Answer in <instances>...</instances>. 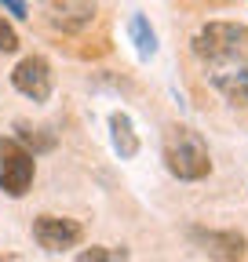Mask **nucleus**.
I'll return each instance as SVG.
<instances>
[{
    "mask_svg": "<svg viewBox=\"0 0 248 262\" xmlns=\"http://www.w3.org/2000/svg\"><path fill=\"white\" fill-rule=\"evenodd\" d=\"M164 168L182 182H201L212 171L208 146L194 127H186V124L168 127V135H164Z\"/></svg>",
    "mask_w": 248,
    "mask_h": 262,
    "instance_id": "1",
    "label": "nucleus"
},
{
    "mask_svg": "<svg viewBox=\"0 0 248 262\" xmlns=\"http://www.w3.org/2000/svg\"><path fill=\"white\" fill-rule=\"evenodd\" d=\"M194 55L212 66L234 62V58L248 55V29L241 22H208L194 37Z\"/></svg>",
    "mask_w": 248,
    "mask_h": 262,
    "instance_id": "2",
    "label": "nucleus"
},
{
    "mask_svg": "<svg viewBox=\"0 0 248 262\" xmlns=\"http://www.w3.org/2000/svg\"><path fill=\"white\" fill-rule=\"evenodd\" d=\"M37 175V160L29 149H22L15 139H0V193L26 196Z\"/></svg>",
    "mask_w": 248,
    "mask_h": 262,
    "instance_id": "3",
    "label": "nucleus"
},
{
    "mask_svg": "<svg viewBox=\"0 0 248 262\" xmlns=\"http://www.w3.org/2000/svg\"><path fill=\"white\" fill-rule=\"evenodd\" d=\"M11 84H15L18 95L29 98V102H48V98H51V84H55L48 58H40V55L22 58L15 70H11Z\"/></svg>",
    "mask_w": 248,
    "mask_h": 262,
    "instance_id": "4",
    "label": "nucleus"
},
{
    "mask_svg": "<svg viewBox=\"0 0 248 262\" xmlns=\"http://www.w3.org/2000/svg\"><path fill=\"white\" fill-rule=\"evenodd\" d=\"M33 241H37L44 251L58 255V251H70V248H77V244L84 241V226L73 222V219L40 215V219L33 222Z\"/></svg>",
    "mask_w": 248,
    "mask_h": 262,
    "instance_id": "5",
    "label": "nucleus"
},
{
    "mask_svg": "<svg viewBox=\"0 0 248 262\" xmlns=\"http://www.w3.org/2000/svg\"><path fill=\"white\" fill-rule=\"evenodd\" d=\"M190 241L215 258H241L244 255V237L230 233V229H190Z\"/></svg>",
    "mask_w": 248,
    "mask_h": 262,
    "instance_id": "6",
    "label": "nucleus"
},
{
    "mask_svg": "<svg viewBox=\"0 0 248 262\" xmlns=\"http://www.w3.org/2000/svg\"><path fill=\"white\" fill-rule=\"evenodd\" d=\"M223 66H230V70L212 73V84L219 88L230 102H244L248 106V55H241L234 62H223Z\"/></svg>",
    "mask_w": 248,
    "mask_h": 262,
    "instance_id": "7",
    "label": "nucleus"
},
{
    "mask_svg": "<svg viewBox=\"0 0 248 262\" xmlns=\"http://www.w3.org/2000/svg\"><path fill=\"white\" fill-rule=\"evenodd\" d=\"M51 18L62 29H84L91 18H95V4H91V0H55Z\"/></svg>",
    "mask_w": 248,
    "mask_h": 262,
    "instance_id": "8",
    "label": "nucleus"
},
{
    "mask_svg": "<svg viewBox=\"0 0 248 262\" xmlns=\"http://www.w3.org/2000/svg\"><path fill=\"white\" fill-rule=\"evenodd\" d=\"M110 139H113V149L120 153V160H132L139 153V135H135L128 113H113L110 117Z\"/></svg>",
    "mask_w": 248,
    "mask_h": 262,
    "instance_id": "9",
    "label": "nucleus"
},
{
    "mask_svg": "<svg viewBox=\"0 0 248 262\" xmlns=\"http://www.w3.org/2000/svg\"><path fill=\"white\" fill-rule=\"evenodd\" d=\"M128 33H132V40H135V48H139L142 58H153V55H157V33L150 29V22H146L142 15H132Z\"/></svg>",
    "mask_w": 248,
    "mask_h": 262,
    "instance_id": "10",
    "label": "nucleus"
},
{
    "mask_svg": "<svg viewBox=\"0 0 248 262\" xmlns=\"http://www.w3.org/2000/svg\"><path fill=\"white\" fill-rule=\"evenodd\" d=\"M0 51H8V55L18 51V33L4 22V15H0Z\"/></svg>",
    "mask_w": 248,
    "mask_h": 262,
    "instance_id": "11",
    "label": "nucleus"
},
{
    "mask_svg": "<svg viewBox=\"0 0 248 262\" xmlns=\"http://www.w3.org/2000/svg\"><path fill=\"white\" fill-rule=\"evenodd\" d=\"M80 258H84V262H91V258H124V251H99V248H91V251H84Z\"/></svg>",
    "mask_w": 248,
    "mask_h": 262,
    "instance_id": "12",
    "label": "nucleus"
},
{
    "mask_svg": "<svg viewBox=\"0 0 248 262\" xmlns=\"http://www.w3.org/2000/svg\"><path fill=\"white\" fill-rule=\"evenodd\" d=\"M0 4L11 11V18H26V4H22V0H0Z\"/></svg>",
    "mask_w": 248,
    "mask_h": 262,
    "instance_id": "13",
    "label": "nucleus"
}]
</instances>
